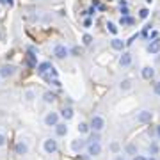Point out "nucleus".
<instances>
[{
	"label": "nucleus",
	"instance_id": "f257e3e1",
	"mask_svg": "<svg viewBox=\"0 0 160 160\" xmlns=\"http://www.w3.org/2000/svg\"><path fill=\"white\" fill-rule=\"evenodd\" d=\"M89 126H91V132H103V128H105V119H103V116L100 114H94L91 118V123H89Z\"/></svg>",
	"mask_w": 160,
	"mask_h": 160
},
{
	"label": "nucleus",
	"instance_id": "f03ea898",
	"mask_svg": "<svg viewBox=\"0 0 160 160\" xmlns=\"http://www.w3.org/2000/svg\"><path fill=\"white\" fill-rule=\"evenodd\" d=\"M43 149H45V153H46V155L57 153V149H59L57 141H55L53 137H46L45 141H43Z\"/></svg>",
	"mask_w": 160,
	"mask_h": 160
},
{
	"label": "nucleus",
	"instance_id": "7ed1b4c3",
	"mask_svg": "<svg viewBox=\"0 0 160 160\" xmlns=\"http://www.w3.org/2000/svg\"><path fill=\"white\" fill-rule=\"evenodd\" d=\"M151 119H153V112L148 109L139 110L137 114H135V121L141 123V125H148V123H151Z\"/></svg>",
	"mask_w": 160,
	"mask_h": 160
},
{
	"label": "nucleus",
	"instance_id": "20e7f679",
	"mask_svg": "<svg viewBox=\"0 0 160 160\" xmlns=\"http://www.w3.org/2000/svg\"><path fill=\"white\" fill-rule=\"evenodd\" d=\"M61 114H59V112H53V110H52V112H46V116L45 118H43V123H45V126H55V125H59V123H61Z\"/></svg>",
	"mask_w": 160,
	"mask_h": 160
},
{
	"label": "nucleus",
	"instance_id": "39448f33",
	"mask_svg": "<svg viewBox=\"0 0 160 160\" xmlns=\"http://www.w3.org/2000/svg\"><path fill=\"white\" fill-rule=\"evenodd\" d=\"M102 151H103V148H102V144L100 142H91V144H87V148H86V155H89L91 158L100 157Z\"/></svg>",
	"mask_w": 160,
	"mask_h": 160
},
{
	"label": "nucleus",
	"instance_id": "423d86ee",
	"mask_svg": "<svg viewBox=\"0 0 160 160\" xmlns=\"http://www.w3.org/2000/svg\"><path fill=\"white\" fill-rule=\"evenodd\" d=\"M29 142L25 141V139H18L16 141V146H14V153L20 155V157H25V155H29Z\"/></svg>",
	"mask_w": 160,
	"mask_h": 160
},
{
	"label": "nucleus",
	"instance_id": "0eeeda50",
	"mask_svg": "<svg viewBox=\"0 0 160 160\" xmlns=\"http://www.w3.org/2000/svg\"><path fill=\"white\" fill-rule=\"evenodd\" d=\"M53 55L57 59H66L69 57V48L62 43H57V45H53Z\"/></svg>",
	"mask_w": 160,
	"mask_h": 160
},
{
	"label": "nucleus",
	"instance_id": "6e6552de",
	"mask_svg": "<svg viewBox=\"0 0 160 160\" xmlns=\"http://www.w3.org/2000/svg\"><path fill=\"white\" fill-rule=\"evenodd\" d=\"M16 73V66L12 64H2L0 66V78H11Z\"/></svg>",
	"mask_w": 160,
	"mask_h": 160
},
{
	"label": "nucleus",
	"instance_id": "1a4fd4ad",
	"mask_svg": "<svg viewBox=\"0 0 160 160\" xmlns=\"http://www.w3.org/2000/svg\"><path fill=\"white\" fill-rule=\"evenodd\" d=\"M69 148H71V151H75V153L84 151V149L87 148V139H75V141H71Z\"/></svg>",
	"mask_w": 160,
	"mask_h": 160
},
{
	"label": "nucleus",
	"instance_id": "9d476101",
	"mask_svg": "<svg viewBox=\"0 0 160 160\" xmlns=\"http://www.w3.org/2000/svg\"><path fill=\"white\" fill-rule=\"evenodd\" d=\"M110 48L123 53V52H125V48H126V41L119 39V38H112V39H110Z\"/></svg>",
	"mask_w": 160,
	"mask_h": 160
},
{
	"label": "nucleus",
	"instance_id": "9b49d317",
	"mask_svg": "<svg viewBox=\"0 0 160 160\" xmlns=\"http://www.w3.org/2000/svg\"><path fill=\"white\" fill-rule=\"evenodd\" d=\"M146 52H148L149 55H158V53H160V39L149 41L148 46H146Z\"/></svg>",
	"mask_w": 160,
	"mask_h": 160
},
{
	"label": "nucleus",
	"instance_id": "f8f14e48",
	"mask_svg": "<svg viewBox=\"0 0 160 160\" xmlns=\"http://www.w3.org/2000/svg\"><path fill=\"white\" fill-rule=\"evenodd\" d=\"M52 68H53V66H52V62L45 61V62L38 64V68H36V71H38V75H39V77H45L46 73H50V69H52Z\"/></svg>",
	"mask_w": 160,
	"mask_h": 160
},
{
	"label": "nucleus",
	"instance_id": "ddd939ff",
	"mask_svg": "<svg viewBox=\"0 0 160 160\" xmlns=\"http://www.w3.org/2000/svg\"><path fill=\"white\" fill-rule=\"evenodd\" d=\"M53 130H55V135H57V137H66L68 132H69V128H68L66 123H59V125L53 126Z\"/></svg>",
	"mask_w": 160,
	"mask_h": 160
},
{
	"label": "nucleus",
	"instance_id": "4468645a",
	"mask_svg": "<svg viewBox=\"0 0 160 160\" xmlns=\"http://www.w3.org/2000/svg\"><path fill=\"white\" fill-rule=\"evenodd\" d=\"M132 53L130 52H123L119 57V66H123V68H128V66H132Z\"/></svg>",
	"mask_w": 160,
	"mask_h": 160
},
{
	"label": "nucleus",
	"instance_id": "2eb2a0df",
	"mask_svg": "<svg viewBox=\"0 0 160 160\" xmlns=\"http://www.w3.org/2000/svg\"><path fill=\"white\" fill-rule=\"evenodd\" d=\"M141 77H142L144 80H153L155 78V68H151V66H144V68L141 69Z\"/></svg>",
	"mask_w": 160,
	"mask_h": 160
},
{
	"label": "nucleus",
	"instance_id": "dca6fc26",
	"mask_svg": "<svg viewBox=\"0 0 160 160\" xmlns=\"http://www.w3.org/2000/svg\"><path fill=\"white\" fill-rule=\"evenodd\" d=\"M59 114H61V118H62V119H64V123H66V121L73 119V116H75V110L71 109V107H62V110H61Z\"/></svg>",
	"mask_w": 160,
	"mask_h": 160
},
{
	"label": "nucleus",
	"instance_id": "f3484780",
	"mask_svg": "<svg viewBox=\"0 0 160 160\" xmlns=\"http://www.w3.org/2000/svg\"><path fill=\"white\" fill-rule=\"evenodd\" d=\"M139 153V149H137V146L133 142H128L125 146V155H128V157H135V155Z\"/></svg>",
	"mask_w": 160,
	"mask_h": 160
},
{
	"label": "nucleus",
	"instance_id": "a211bd4d",
	"mask_svg": "<svg viewBox=\"0 0 160 160\" xmlns=\"http://www.w3.org/2000/svg\"><path fill=\"white\" fill-rule=\"evenodd\" d=\"M77 130H78L80 135H89L91 133V126L87 125V123H84V121H80L78 126H77Z\"/></svg>",
	"mask_w": 160,
	"mask_h": 160
},
{
	"label": "nucleus",
	"instance_id": "6ab92c4d",
	"mask_svg": "<svg viewBox=\"0 0 160 160\" xmlns=\"http://www.w3.org/2000/svg\"><path fill=\"white\" fill-rule=\"evenodd\" d=\"M132 86H133V84H132V80H128V78L121 80V82H119V91L121 92H128L132 89Z\"/></svg>",
	"mask_w": 160,
	"mask_h": 160
},
{
	"label": "nucleus",
	"instance_id": "aec40b11",
	"mask_svg": "<svg viewBox=\"0 0 160 160\" xmlns=\"http://www.w3.org/2000/svg\"><path fill=\"white\" fill-rule=\"evenodd\" d=\"M55 100H57V96H55L52 91H45V92H43V102H45V103H53Z\"/></svg>",
	"mask_w": 160,
	"mask_h": 160
},
{
	"label": "nucleus",
	"instance_id": "412c9836",
	"mask_svg": "<svg viewBox=\"0 0 160 160\" xmlns=\"http://www.w3.org/2000/svg\"><path fill=\"white\" fill-rule=\"evenodd\" d=\"M105 27H107V30H109L114 38L118 36V32H119V29H118V25H116L114 22H107V23H105Z\"/></svg>",
	"mask_w": 160,
	"mask_h": 160
},
{
	"label": "nucleus",
	"instance_id": "4be33fe9",
	"mask_svg": "<svg viewBox=\"0 0 160 160\" xmlns=\"http://www.w3.org/2000/svg\"><path fill=\"white\" fill-rule=\"evenodd\" d=\"M133 23H135V20H133L132 16H121L119 18V25L121 27H128V25H133Z\"/></svg>",
	"mask_w": 160,
	"mask_h": 160
},
{
	"label": "nucleus",
	"instance_id": "5701e85b",
	"mask_svg": "<svg viewBox=\"0 0 160 160\" xmlns=\"http://www.w3.org/2000/svg\"><path fill=\"white\" fill-rule=\"evenodd\" d=\"M23 98H25V102H34V98H36V92L32 91V89H27V91L23 92Z\"/></svg>",
	"mask_w": 160,
	"mask_h": 160
},
{
	"label": "nucleus",
	"instance_id": "b1692460",
	"mask_svg": "<svg viewBox=\"0 0 160 160\" xmlns=\"http://www.w3.org/2000/svg\"><path fill=\"white\" fill-rule=\"evenodd\" d=\"M148 149H149V153H151V157H157L158 151H160V148H158V144H157V142H151Z\"/></svg>",
	"mask_w": 160,
	"mask_h": 160
},
{
	"label": "nucleus",
	"instance_id": "393cba45",
	"mask_svg": "<svg viewBox=\"0 0 160 160\" xmlns=\"http://www.w3.org/2000/svg\"><path fill=\"white\" fill-rule=\"evenodd\" d=\"M92 41H94V38H92L91 34H84V36H82V43H84L86 46L92 45Z\"/></svg>",
	"mask_w": 160,
	"mask_h": 160
},
{
	"label": "nucleus",
	"instance_id": "a878e982",
	"mask_svg": "<svg viewBox=\"0 0 160 160\" xmlns=\"http://www.w3.org/2000/svg\"><path fill=\"white\" fill-rule=\"evenodd\" d=\"M91 142H100V133H98V132H94V133H91V135H89L87 144H91Z\"/></svg>",
	"mask_w": 160,
	"mask_h": 160
},
{
	"label": "nucleus",
	"instance_id": "bb28decb",
	"mask_svg": "<svg viewBox=\"0 0 160 160\" xmlns=\"http://www.w3.org/2000/svg\"><path fill=\"white\" fill-rule=\"evenodd\" d=\"M148 16H149V9H148V7H142V9H139V18H141V20H146Z\"/></svg>",
	"mask_w": 160,
	"mask_h": 160
},
{
	"label": "nucleus",
	"instance_id": "cd10ccee",
	"mask_svg": "<svg viewBox=\"0 0 160 160\" xmlns=\"http://www.w3.org/2000/svg\"><path fill=\"white\" fill-rule=\"evenodd\" d=\"M109 149L112 151V153H116V155H118V153H119V149H121V146H119V142H116V141H114V142H110Z\"/></svg>",
	"mask_w": 160,
	"mask_h": 160
},
{
	"label": "nucleus",
	"instance_id": "c85d7f7f",
	"mask_svg": "<svg viewBox=\"0 0 160 160\" xmlns=\"http://www.w3.org/2000/svg\"><path fill=\"white\" fill-rule=\"evenodd\" d=\"M153 94L155 96H160V80H157L153 84Z\"/></svg>",
	"mask_w": 160,
	"mask_h": 160
},
{
	"label": "nucleus",
	"instance_id": "c756f323",
	"mask_svg": "<svg viewBox=\"0 0 160 160\" xmlns=\"http://www.w3.org/2000/svg\"><path fill=\"white\" fill-rule=\"evenodd\" d=\"M94 12H96V7H89L87 11H84V12H82V16H92Z\"/></svg>",
	"mask_w": 160,
	"mask_h": 160
},
{
	"label": "nucleus",
	"instance_id": "7c9ffc66",
	"mask_svg": "<svg viewBox=\"0 0 160 160\" xmlns=\"http://www.w3.org/2000/svg\"><path fill=\"white\" fill-rule=\"evenodd\" d=\"M132 160H148V157H146V155H141V153H137L135 157H132Z\"/></svg>",
	"mask_w": 160,
	"mask_h": 160
},
{
	"label": "nucleus",
	"instance_id": "2f4dec72",
	"mask_svg": "<svg viewBox=\"0 0 160 160\" xmlns=\"http://www.w3.org/2000/svg\"><path fill=\"white\" fill-rule=\"evenodd\" d=\"M157 36H158V30H151V32H149V41H153V39H157Z\"/></svg>",
	"mask_w": 160,
	"mask_h": 160
},
{
	"label": "nucleus",
	"instance_id": "473e14b6",
	"mask_svg": "<svg viewBox=\"0 0 160 160\" xmlns=\"http://www.w3.org/2000/svg\"><path fill=\"white\" fill-rule=\"evenodd\" d=\"M91 25H92V20L91 18H86V20H84V27H86V29H91Z\"/></svg>",
	"mask_w": 160,
	"mask_h": 160
},
{
	"label": "nucleus",
	"instance_id": "72a5a7b5",
	"mask_svg": "<svg viewBox=\"0 0 160 160\" xmlns=\"http://www.w3.org/2000/svg\"><path fill=\"white\" fill-rule=\"evenodd\" d=\"M0 4H4V6L12 7V6H14V0H0Z\"/></svg>",
	"mask_w": 160,
	"mask_h": 160
},
{
	"label": "nucleus",
	"instance_id": "f704fd0d",
	"mask_svg": "<svg viewBox=\"0 0 160 160\" xmlns=\"http://www.w3.org/2000/svg\"><path fill=\"white\" fill-rule=\"evenodd\" d=\"M4 146H6V135L0 132V148H4Z\"/></svg>",
	"mask_w": 160,
	"mask_h": 160
},
{
	"label": "nucleus",
	"instance_id": "c9c22d12",
	"mask_svg": "<svg viewBox=\"0 0 160 160\" xmlns=\"http://www.w3.org/2000/svg\"><path fill=\"white\" fill-rule=\"evenodd\" d=\"M50 84H52V86H55V87H61V86H62V84H61V80H59V78H52V82H50Z\"/></svg>",
	"mask_w": 160,
	"mask_h": 160
},
{
	"label": "nucleus",
	"instance_id": "e433bc0d",
	"mask_svg": "<svg viewBox=\"0 0 160 160\" xmlns=\"http://www.w3.org/2000/svg\"><path fill=\"white\" fill-rule=\"evenodd\" d=\"M121 16H130V11H128V7H121Z\"/></svg>",
	"mask_w": 160,
	"mask_h": 160
},
{
	"label": "nucleus",
	"instance_id": "4c0bfd02",
	"mask_svg": "<svg viewBox=\"0 0 160 160\" xmlns=\"http://www.w3.org/2000/svg\"><path fill=\"white\" fill-rule=\"evenodd\" d=\"M155 135H157V139L160 141V125L157 126V128H155Z\"/></svg>",
	"mask_w": 160,
	"mask_h": 160
},
{
	"label": "nucleus",
	"instance_id": "58836bf2",
	"mask_svg": "<svg viewBox=\"0 0 160 160\" xmlns=\"http://www.w3.org/2000/svg\"><path fill=\"white\" fill-rule=\"evenodd\" d=\"M119 7H128V2L126 0H119Z\"/></svg>",
	"mask_w": 160,
	"mask_h": 160
},
{
	"label": "nucleus",
	"instance_id": "ea45409f",
	"mask_svg": "<svg viewBox=\"0 0 160 160\" xmlns=\"http://www.w3.org/2000/svg\"><path fill=\"white\" fill-rule=\"evenodd\" d=\"M114 160H126V158L123 157V155H116V157H114Z\"/></svg>",
	"mask_w": 160,
	"mask_h": 160
},
{
	"label": "nucleus",
	"instance_id": "a19ab883",
	"mask_svg": "<svg viewBox=\"0 0 160 160\" xmlns=\"http://www.w3.org/2000/svg\"><path fill=\"white\" fill-rule=\"evenodd\" d=\"M82 160H91V157L89 155H82Z\"/></svg>",
	"mask_w": 160,
	"mask_h": 160
},
{
	"label": "nucleus",
	"instance_id": "79ce46f5",
	"mask_svg": "<svg viewBox=\"0 0 160 160\" xmlns=\"http://www.w3.org/2000/svg\"><path fill=\"white\" fill-rule=\"evenodd\" d=\"M148 160H157V157H148Z\"/></svg>",
	"mask_w": 160,
	"mask_h": 160
},
{
	"label": "nucleus",
	"instance_id": "37998d69",
	"mask_svg": "<svg viewBox=\"0 0 160 160\" xmlns=\"http://www.w3.org/2000/svg\"><path fill=\"white\" fill-rule=\"evenodd\" d=\"M146 4H153V0H146Z\"/></svg>",
	"mask_w": 160,
	"mask_h": 160
},
{
	"label": "nucleus",
	"instance_id": "c03bdc74",
	"mask_svg": "<svg viewBox=\"0 0 160 160\" xmlns=\"http://www.w3.org/2000/svg\"><path fill=\"white\" fill-rule=\"evenodd\" d=\"M109 2H114V0H109Z\"/></svg>",
	"mask_w": 160,
	"mask_h": 160
}]
</instances>
